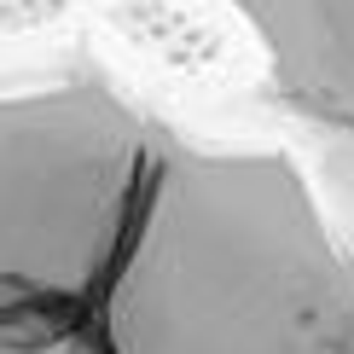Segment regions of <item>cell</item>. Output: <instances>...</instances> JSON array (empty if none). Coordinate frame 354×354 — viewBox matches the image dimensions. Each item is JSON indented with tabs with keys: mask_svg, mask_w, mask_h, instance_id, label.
<instances>
[{
	"mask_svg": "<svg viewBox=\"0 0 354 354\" xmlns=\"http://www.w3.org/2000/svg\"><path fill=\"white\" fill-rule=\"evenodd\" d=\"M250 24L268 82L302 116L354 122V0H227Z\"/></svg>",
	"mask_w": 354,
	"mask_h": 354,
	"instance_id": "3957f363",
	"label": "cell"
},
{
	"mask_svg": "<svg viewBox=\"0 0 354 354\" xmlns=\"http://www.w3.org/2000/svg\"><path fill=\"white\" fill-rule=\"evenodd\" d=\"M70 12V0H0V35H41Z\"/></svg>",
	"mask_w": 354,
	"mask_h": 354,
	"instance_id": "277c9868",
	"label": "cell"
},
{
	"mask_svg": "<svg viewBox=\"0 0 354 354\" xmlns=\"http://www.w3.org/2000/svg\"><path fill=\"white\" fill-rule=\"evenodd\" d=\"M111 47L174 87L227 93L268 76L256 35L227 0H105L99 6Z\"/></svg>",
	"mask_w": 354,
	"mask_h": 354,
	"instance_id": "7a4b0ae2",
	"label": "cell"
},
{
	"mask_svg": "<svg viewBox=\"0 0 354 354\" xmlns=\"http://www.w3.org/2000/svg\"><path fill=\"white\" fill-rule=\"evenodd\" d=\"M0 354H354V239L290 145L192 128L87 53L12 64Z\"/></svg>",
	"mask_w": 354,
	"mask_h": 354,
	"instance_id": "6da1fadb",
	"label": "cell"
}]
</instances>
